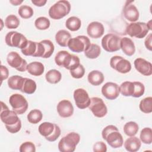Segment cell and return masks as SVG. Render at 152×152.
Returning a JSON list of instances; mask_svg holds the SVG:
<instances>
[{"instance_id": "obj_29", "label": "cell", "mask_w": 152, "mask_h": 152, "mask_svg": "<svg viewBox=\"0 0 152 152\" xmlns=\"http://www.w3.org/2000/svg\"><path fill=\"white\" fill-rule=\"evenodd\" d=\"M120 93L124 96H132L134 91V84L131 81H124L119 86Z\"/></svg>"}, {"instance_id": "obj_37", "label": "cell", "mask_w": 152, "mask_h": 152, "mask_svg": "<svg viewBox=\"0 0 152 152\" xmlns=\"http://www.w3.org/2000/svg\"><path fill=\"white\" fill-rule=\"evenodd\" d=\"M140 141L145 144H150L152 142V130L151 128H143L140 135Z\"/></svg>"}, {"instance_id": "obj_22", "label": "cell", "mask_w": 152, "mask_h": 152, "mask_svg": "<svg viewBox=\"0 0 152 152\" xmlns=\"http://www.w3.org/2000/svg\"><path fill=\"white\" fill-rule=\"evenodd\" d=\"M120 46L122 52L128 56L133 55L135 52V46L134 42L127 37L121 38Z\"/></svg>"}, {"instance_id": "obj_43", "label": "cell", "mask_w": 152, "mask_h": 152, "mask_svg": "<svg viewBox=\"0 0 152 152\" xmlns=\"http://www.w3.org/2000/svg\"><path fill=\"white\" fill-rule=\"evenodd\" d=\"M19 151L20 152H35L36 146L32 142L26 141L21 144Z\"/></svg>"}, {"instance_id": "obj_31", "label": "cell", "mask_w": 152, "mask_h": 152, "mask_svg": "<svg viewBox=\"0 0 152 152\" xmlns=\"http://www.w3.org/2000/svg\"><path fill=\"white\" fill-rule=\"evenodd\" d=\"M24 78L21 76L15 75L10 77L8 80V86L12 90H20Z\"/></svg>"}, {"instance_id": "obj_32", "label": "cell", "mask_w": 152, "mask_h": 152, "mask_svg": "<svg viewBox=\"0 0 152 152\" xmlns=\"http://www.w3.org/2000/svg\"><path fill=\"white\" fill-rule=\"evenodd\" d=\"M101 49L100 46L95 43H91L89 48L84 51L85 56L89 59H96L100 55Z\"/></svg>"}, {"instance_id": "obj_27", "label": "cell", "mask_w": 152, "mask_h": 152, "mask_svg": "<svg viewBox=\"0 0 152 152\" xmlns=\"http://www.w3.org/2000/svg\"><path fill=\"white\" fill-rule=\"evenodd\" d=\"M36 88L37 85L34 80L28 78H24L20 91L26 94H31L35 92Z\"/></svg>"}, {"instance_id": "obj_7", "label": "cell", "mask_w": 152, "mask_h": 152, "mask_svg": "<svg viewBox=\"0 0 152 152\" xmlns=\"http://www.w3.org/2000/svg\"><path fill=\"white\" fill-rule=\"evenodd\" d=\"M149 30L147 23L144 22L131 23L126 27L127 34L138 39H142L145 37Z\"/></svg>"}, {"instance_id": "obj_20", "label": "cell", "mask_w": 152, "mask_h": 152, "mask_svg": "<svg viewBox=\"0 0 152 152\" xmlns=\"http://www.w3.org/2000/svg\"><path fill=\"white\" fill-rule=\"evenodd\" d=\"M57 112L62 118H69L73 115L74 107L71 102L68 100L64 99L60 101L56 106Z\"/></svg>"}, {"instance_id": "obj_1", "label": "cell", "mask_w": 152, "mask_h": 152, "mask_svg": "<svg viewBox=\"0 0 152 152\" xmlns=\"http://www.w3.org/2000/svg\"><path fill=\"white\" fill-rule=\"evenodd\" d=\"M1 120L5 124L7 130L11 134L19 132L21 128V121L18 118V114L13 110H10L2 101L1 102Z\"/></svg>"}, {"instance_id": "obj_12", "label": "cell", "mask_w": 152, "mask_h": 152, "mask_svg": "<svg viewBox=\"0 0 152 152\" xmlns=\"http://www.w3.org/2000/svg\"><path fill=\"white\" fill-rule=\"evenodd\" d=\"M7 61L11 67L20 72H24L27 70L28 64L26 60L22 58L16 52H10L7 55Z\"/></svg>"}, {"instance_id": "obj_16", "label": "cell", "mask_w": 152, "mask_h": 152, "mask_svg": "<svg viewBox=\"0 0 152 152\" xmlns=\"http://www.w3.org/2000/svg\"><path fill=\"white\" fill-rule=\"evenodd\" d=\"M74 99L78 108L84 109L88 107L90 104V98L87 91L84 88H79L74 91Z\"/></svg>"}, {"instance_id": "obj_33", "label": "cell", "mask_w": 152, "mask_h": 152, "mask_svg": "<svg viewBox=\"0 0 152 152\" xmlns=\"http://www.w3.org/2000/svg\"><path fill=\"white\" fill-rule=\"evenodd\" d=\"M138 124L133 121L126 122L124 126V132L125 135L129 137L135 136L138 131Z\"/></svg>"}, {"instance_id": "obj_38", "label": "cell", "mask_w": 152, "mask_h": 152, "mask_svg": "<svg viewBox=\"0 0 152 152\" xmlns=\"http://www.w3.org/2000/svg\"><path fill=\"white\" fill-rule=\"evenodd\" d=\"M20 23V20L14 14L8 15L5 20V26L9 29L17 28L19 26Z\"/></svg>"}, {"instance_id": "obj_25", "label": "cell", "mask_w": 152, "mask_h": 152, "mask_svg": "<svg viewBox=\"0 0 152 152\" xmlns=\"http://www.w3.org/2000/svg\"><path fill=\"white\" fill-rule=\"evenodd\" d=\"M71 38V34L65 30H60L55 34L56 43L62 47L68 46V42Z\"/></svg>"}, {"instance_id": "obj_10", "label": "cell", "mask_w": 152, "mask_h": 152, "mask_svg": "<svg viewBox=\"0 0 152 152\" xmlns=\"http://www.w3.org/2000/svg\"><path fill=\"white\" fill-rule=\"evenodd\" d=\"M121 38L113 33H109L102 39V46L104 50L108 52H114L121 49Z\"/></svg>"}, {"instance_id": "obj_11", "label": "cell", "mask_w": 152, "mask_h": 152, "mask_svg": "<svg viewBox=\"0 0 152 152\" xmlns=\"http://www.w3.org/2000/svg\"><path fill=\"white\" fill-rule=\"evenodd\" d=\"M9 103L12 110L18 115L24 113L28 107V104L26 98L20 94H13L9 99Z\"/></svg>"}, {"instance_id": "obj_28", "label": "cell", "mask_w": 152, "mask_h": 152, "mask_svg": "<svg viewBox=\"0 0 152 152\" xmlns=\"http://www.w3.org/2000/svg\"><path fill=\"white\" fill-rule=\"evenodd\" d=\"M65 26L68 30L72 31H75L80 28L81 26V21L77 17L72 16L66 20Z\"/></svg>"}, {"instance_id": "obj_4", "label": "cell", "mask_w": 152, "mask_h": 152, "mask_svg": "<svg viewBox=\"0 0 152 152\" xmlns=\"http://www.w3.org/2000/svg\"><path fill=\"white\" fill-rule=\"evenodd\" d=\"M40 134L50 142L55 141L61 135V129L58 125L49 122H44L38 128Z\"/></svg>"}, {"instance_id": "obj_2", "label": "cell", "mask_w": 152, "mask_h": 152, "mask_svg": "<svg viewBox=\"0 0 152 152\" xmlns=\"http://www.w3.org/2000/svg\"><path fill=\"white\" fill-rule=\"evenodd\" d=\"M102 136L107 144L113 148H120L123 145V137L115 125H109L104 127L102 131Z\"/></svg>"}, {"instance_id": "obj_8", "label": "cell", "mask_w": 152, "mask_h": 152, "mask_svg": "<svg viewBox=\"0 0 152 152\" xmlns=\"http://www.w3.org/2000/svg\"><path fill=\"white\" fill-rule=\"evenodd\" d=\"M28 41L23 34L15 31L8 32L5 37V42L8 46L21 49L26 47Z\"/></svg>"}, {"instance_id": "obj_49", "label": "cell", "mask_w": 152, "mask_h": 152, "mask_svg": "<svg viewBox=\"0 0 152 152\" xmlns=\"http://www.w3.org/2000/svg\"><path fill=\"white\" fill-rule=\"evenodd\" d=\"M147 25L149 28L150 30H151V20H150L147 23Z\"/></svg>"}, {"instance_id": "obj_34", "label": "cell", "mask_w": 152, "mask_h": 152, "mask_svg": "<svg viewBox=\"0 0 152 152\" xmlns=\"http://www.w3.org/2000/svg\"><path fill=\"white\" fill-rule=\"evenodd\" d=\"M37 49V42L28 40L25 48L21 49V51L25 56H33L36 54Z\"/></svg>"}, {"instance_id": "obj_15", "label": "cell", "mask_w": 152, "mask_h": 152, "mask_svg": "<svg viewBox=\"0 0 152 152\" xmlns=\"http://www.w3.org/2000/svg\"><path fill=\"white\" fill-rule=\"evenodd\" d=\"M54 50V45L50 40H43L40 42H37V52L34 57L49 58L53 54Z\"/></svg>"}, {"instance_id": "obj_36", "label": "cell", "mask_w": 152, "mask_h": 152, "mask_svg": "<svg viewBox=\"0 0 152 152\" xmlns=\"http://www.w3.org/2000/svg\"><path fill=\"white\" fill-rule=\"evenodd\" d=\"M28 121L33 124H36L40 122L43 118L42 112L39 109L31 110L27 116Z\"/></svg>"}, {"instance_id": "obj_9", "label": "cell", "mask_w": 152, "mask_h": 152, "mask_svg": "<svg viewBox=\"0 0 152 152\" xmlns=\"http://www.w3.org/2000/svg\"><path fill=\"white\" fill-rule=\"evenodd\" d=\"M91 45L89 38L86 36H78L71 38L68 44V48L74 52L80 53L86 51Z\"/></svg>"}, {"instance_id": "obj_44", "label": "cell", "mask_w": 152, "mask_h": 152, "mask_svg": "<svg viewBox=\"0 0 152 152\" xmlns=\"http://www.w3.org/2000/svg\"><path fill=\"white\" fill-rule=\"evenodd\" d=\"M93 151L94 152H106L107 151V146L103 141H98L93 145Z\"/></svg>"}, {"instance_id": "obj_40", "label": "cell", "mask_w": 152, "mask_h": 152, "mask_svg": "<svg viewBox=\"0 0 152 152\" xmlns=\"http://www.w3.org/2000/svg\"><path fill=\"white\" fill-rule=\"evenodd\" d=\"M50 25V20L45 17H40L36 18L34 21V26L40 30H45L48 29Z\"/></svg>"}, {"instance_id": "obj_13", "label": "cell", "mask_w": 152, "mask_h": 152, "mask_svg": "<svg viewBox=\"0 0 152 152\" xmlns=\"http://www.w3.org/2000/svg\"><path fill=\"white\" fill-rule=\"evenodd\" d=\"M89 109L92 112L94 116L103 118L107 113V108L102 99L98 97H93L90 99Z\"/></svg>"}, {"instance_id": "obj_39", "label": "cell", "mask_w": 152, "mask_h": 152, "mask_svg": "<svg viewBox=\"0 0 152 152\" xmlns=\"http://www.w3.org/2000/svg\"><path fill=\"white\" fill-rule=\"evenodd\" d=\"M18 13L21 18L24 19H28L33 16L34 11L31 7L26 5H21L19 7Z\"/></svg>"}, {"instance_id": "obj_14", "label": "cell", "mask_w": 152, "mask_h": 152, "mask_svg": "<svg viewBox=\"0 0 152 152\" xmlns=\"http://www.w3.org/2000/svg\"><path fill=\"white\" fill-rule=\"evenodd\" d=\"M111 68L121 74L129 72L131 69V62L121 56H113L110 59Z\"/></svg>"}, {"instance_id": "obj_24", "label": "cell", "mask_w": 152, "mask_h": 152, "mask_svg": "<svg viewBox=\"0 0 152 152\" xmlns=\"http://www.w3.org/2000/svg\"><path fill=\"white\" fill-rule=\"evenodd\" d=\"M104 77L103 74L98 70H93L90 71L87 76V80L89 83L94 86L102 84L104 81Z\"/></svg>"}, {"instance_id": "obj_17", "label": "cell", "mask_w": 152, "mask_h": 152, "mask_svg": "<svg viewBox=\"0 0 152 152\" xmlns=\"http://www.w3.org/2000/svg\"><path fill=\"white\" fill-rule=\"evenodd\" d=\"M103 96L108 100L116 99L120 94L119 86L115 83L107 82L101 89Z\"/></svg>"}, {"instance_id": "obj_30", "label": "cell", "mask_w": 152, "mask_h": 152, "mask_svg": "<svg viewBox=\"0 0 152 152\" xmlns=\"http://www.w3.org/2000/svg\"><path fill=\"white\" fill-rule=\"evenodd\" d=\"M45 78L46 81L50 84H57L61 81L62 75L58 70L52 69H50L46 72Z\"/></svg>"}, {"instance_id": "obj_23", "label": "cell", "mask_w": 152, "mask_h": 152, "mask_svg": "<svg viewBox=\"0 0 152 152\" xmlns=\"http://www.w3.org/2000/svg\"><path fill=\"white\" fill-rule=\"evenodd\" d=\"M141 146V141L135 136L130 137L127 138L124 142V147L125 150L129 152H135L140 150Z\"/></svg>"}, {"instance_id": "obj_18", "label": "cell", "mask_w": 152, "mask_h": 152, "mask_svg": "<svg viewBox=\"0 0 152 152\" xmlns=\"http://www.w3.org/2000/svg\"><path fill=\"white\" fill-rule=\"evenodd\" d=\"M133 1H127L123 8V14L125 18L130 22H136L140 16L137 8L132 4Z\"/></svg>"}, {"instance_id": "obj_6", "label": "cell", "mask_w": 152, "mask_h": 152, "mask_svg": "<svg viewBox=\"0 0 152 152\" xmlns=\"http://www.w3.org/2000/svg\"><path fill=\"white\" fill-rule=\"evenodd\" d=\"M71 11V4L69 1L61 0L55 3L49 10V17L54 20H59L67 15Z\"/></svg>"}, {"instance_id": "obj_19", "label": "cell", "mask_w": 152, "mask_h": 152, "mask_svg": "<svg viewBox=\"0 0 152 152\" xmlns=\"http://www.w3.org/2000/svg\"><path fill=\"white\" fill-rule=\"evenodd\" d=\"M134 66L136 70L145 76H150L152 74V64L145 59L138 58L135 59Z\"/></svg>"}, {"instance_id": "obj_46", "label": "cell", "mask_w": 152, "mask_h": 152, "mask_svg": "<svg viewBox=\"0 0 152 152\" xmlns=\"http://www.w3.org/2000/svg\"><path fill=\"white\" fill-rule=\"evenodd\" d=\"M151 43H152V34L150 33L145 38V41H144V45L146 47V48L149 50H152V45H151Z\"/></svg>"}, {"instance_id": "obj_48", "label": "cell", "mask_w": 152, "mask_h": 152, "mask_svg": "<svg viewBox=\"0 0 152 152\" xmlns=\"http://www.w3.org/2000/svg\"><path fill=\"white\" fill-rule=\"evenodd\" d=\"M23 2V1H18V0H10V2L12 5H15V6H17V5H18L21 4Z\"/></svg>"}, {"instance_id": "obj_35", "label": "cell", "mask_w": 152, "mask_h": 152, "mask_svg": "<svg viewBox=\"0 0 152 152\" xmlns=\"http://www.w3.org/2000/svg\"><path fill=\"white\" fill-rule=\"evenodd\" d=\"M140 110L144 113H150L152 112V97H147L142 99L139 104Z\"/></svg>"}, {"instance_id": "obj_47", "label": "cell", "mask_w": 152, "mask_h": 152, "mask_svg": "<svg viewBox=\"0 0 152 152\" xmlns=\"http://www.w3.org/2000/svg\"><path fill=\"white\" fill-rule=\"evenodd\" d=\"M31 2L36 7L44 6L47 2L46 0H31Z\"/></svg>"}, {"instance_id": "obj_21", "label": "cell", "mask_w": 152, "mask_h": 152, "mask_svg": "<svg viewBox=\"0 0 152 152\" xmlns=\"http://www.w3.org/2000/svg\"><path fill=\"white\" fill-rule=\"evenodd\" d=\"M104 32L103 25L98 21L90 23L87 27V33L91 38L98 39L101 37Z\"/></svg>"}, {"instance_id": "obj_5", "label": "cell", "mask_w": 152, "mask_h": 152, "mask_svg": "<svg viewBox=\"0 0 152 152\" xmlns=\"http://www.w3.org/2000/svg\"><path fill=\"white\" fill-rule=\"evenodd\" d=\"M80 141V135L71 132L63 137L58 143V149L61 152H73Z\"/></svg>"}, {"instance_id": "obj_41", "label": "cell", "mask_w": 152, "mask_h": 152, "mask_svg": "<svg viewBox=\"0 0 152 152\" xmlns=\"http://www.w3.org/2000/svg\"><path fill=\"white\" fill-rule=\"evenodd\" d=\"M134 91L132 97H140L142 96L145 91V87L144 84L140 81H134Z\"/></svg>"}, {"instance_id": "obj_45", "label": "cell", "mask_w": 152, "mask_h": 152, "mask_svg": "<svg viewBox=\"0 0 152 152\" xmlns=\"http://www.w3.org/2000/svg\"><path fill=\"white\" fill-rule=\"evenodd\" d=\"M9 76V71L8 68L2 65H1V83L3 80H6L8 78Z\"/></svg>"}, {"instance_id": "obj_3", "label": "cell", "mask_w": 152, "mask_h": 152, "mask_svg": "<svg viewBox=\"0 0 152 152\" xmlns=\"http://www.w3.org/2000/svg\"><path fill=\"white\" fill-rule=\"evenodd\" d=\"M55 64L59 66L64 67L69 71L78 66L80 64V58L75 55L69 53L66 50H60L55 55Z\"/></svg>"}, {"instance_id": "obj_26", "label": "cell", "mask_w": 152, "mask_h": 152, "mask_svg": "<svg viewBox=\"0 0 152 152\" xmlns=\"http://www.w3.org/2000/svg\"><path fill=\"white\" fill-rule=\"evenodd\" d=\"M27 71L33 76H40L45 71L43 64L40 62L34 61L29 63L27 66Z\"/></svg>"}, {"instance_id": "obj_42", "label": "cell", "mask_w": 152, "mask_h": 152, "mask_svg": "<svg viewBox=\"0 0 152 152\" xmlns=\"http://www.w3.org/2000/svg\"><path fill=\"white\" fill-rule=\"evenodd\" d=\"M85 74V69L83 65L80 64L76 68L70 71V74L71 76L76 79L82 78Z\"/></svg>"}]
</instances>
